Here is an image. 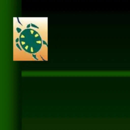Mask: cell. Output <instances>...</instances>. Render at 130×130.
I'll use <instances>...</instances> for the list:
<instances>
[{"label":"cell","instance_id":"1","mask_svg":"<svg viewBox=\"0 0 130 130\" xmlns=\"http://www.w3.org/2000/svg\"><path fill=\"white\" fill-rule=\"evenodd\" d=\"M20 40L24 50L30 53L37 52L41 47V39L39 35L32 29L24 30L20 37Z\"/></svg>","mask_w":130,"mask_h":130}]
</instances>
